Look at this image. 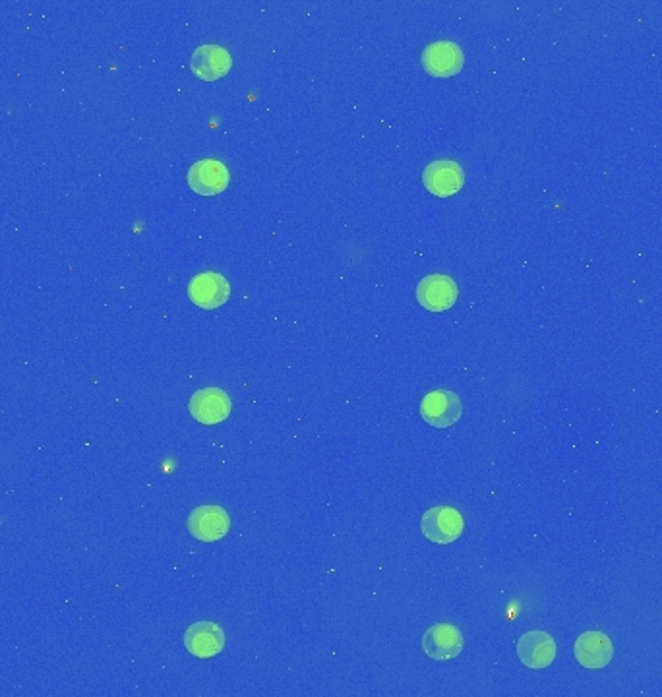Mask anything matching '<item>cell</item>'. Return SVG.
<instances>
[{
  "label": "cell",
  "instance_id": "4fadbf2b",
  "mask_svg": "<svg viewBox=\"0 0 662 697\" xmlns=\"http://www.w3.org/2000/svg\"><path fill=\"white\" fill-rule=\"evenodd\" d=\"M184 645L190 655L198 659H211L225 647V634L213 622H196L184 634Z\"/></svg>",
  "mask_w": 662,
  "mask_h": 697
},
{
  "label": "cell",
  "instance_id": "7c38bea8",
  "mask_svg": "<svg viewBox=\"0 0 662 697\" xmlns=\"http://www.w3.org/2000/svg\"><path fill=\"white\" fill-rule=\"evenodd\" d=\"M573 651H575L577 663L581 667L591 668V670L608 667L612 657H614L612 641H610V637L602 634V632H585V634H581L575 641Z\"/></svg>",
  "mask_w": 662,
  "mask_h": 697
},
{
  "label": "cell",
  "instance_id": "8fae6325",
  "mask_svg": "<svg viewBox=\"0 0 662 697\" xmlns=\"http://www.w3.org/2000/svg\"><path fill=\"white\" fill-rule=\"evenodd\" d=\"M517 655L525 667L535 670L550 667L556 659V641L541 630L527 632L517 641Z\"/></svg>",
  "mask_w": 662,
  "mask_h": 697
},
{
  "label": "cell",
  "instance_id": "ba28073f",
  "mask_svg": "<svg viewBox=\"0 0 662 697\" xmlns=\"http://www.w3.org/2000/svg\"><path fill=\"white\" fill-rule=\"evenodd\" d=\"M231 181L229 169L217 159L196 161L188 171V184L196 194L215 196L221 194Z\"/></svg>",
  "mask_w": 662,
  "mask_h": 697
},
{
  "label": "cell",
  "instance_id": "30bf717a",
  "mask_svg": "<svg viewBox=\"0 0 662 697\" xmlns=\"http://www.w3.org/2000/svg\"><path fill=\"white\" fill-rule=\"evenodd\" d=\"M422 181L434 196L448 198L461 190L465 182V173L459 163L442 159V161L428 163V167L422 173Z\"/></svg>",
  "mask_w": 662,
  "mask_h": 697
},
{
  "label": "cell",
  "instance_id": "6da1fadb",
  "mask_svg": "<svg viewBox=\"0 0 662 697\" xmlns=\"http://www.w3.org/2000/svg\"><path fill=\"white\" fill-rule=\"evenodd\" d=\"M421 529L428 541L438 545H450L461 537L465 521L455 508L436 506L422 516Z\"/></svg>",
  "mask_w": 662,
  "mask_h": 697
},
{
  "label": "cell",
  "instance_id": "5b68a950",
  "mask_svg": "<svg viewBox=\"0 0 662 697\" xmlns=\"http://www.w3.org/2000/svg\"><path fill=\"white\" fill-rule=\"evenodd\" d=\"M188 409L198 423L219 425L231 415V397L221 388H204L192 395Z\"/></svg>",
  "mask_w": 662,
  "mask_h": 697
},
{
  "label": "cell",
  "instance_id": "3957f363",
  "mask_svg": "<svg viewBox=\"0 0 662 697\" xmlns=\"http://www.w3.org/2000/svg\"><path fill=\"white\" fill-rule=\"evenodd\" d=\"M231 529L229 514L221 506H200L188 517V531L202 543H215Z\"/></svg>",
  "mask_w": 662,
  "mask_h": 697
},
{
  "label": "cell",
  "instance_id": "52a82bcc",
  "mask_svg": "<svg viewBox=\"0 0 662 697\" xmlns=\"http://www.w3.org/2000/svg\"><path fill=\"white\" fill-rule=\"evenodd\" d=\"M231 285L221 273L204 272L192 277L188 285L190 301L200 308H217L229 301Z\"/></svg>",
  "mask_w": 662,
  "mask_h": 697
},
{
  "label": "cell",
  "instance_id": "277c9868",
  "mask_svg": "<svg viewBox=\"0 0 662 697\" xmlns=\"http://www.w3.org/2000/svg\"><path fill=\"white\" fill-rule=\"evenodd\" d=\"M463 634L453 624H436L422 636V649L434 661H452L463 651Z\"/></svg>",
  "mask_w": 662,
  "mask_h": 697
},
{
  "label": "cell",
  "instance_id": "9c48e42d",
  "mask_svg": "<svg viewBox=\"0 0 662 697\" xmlns=\"http://www.w3.org/2000/svg\"><path fill=\"white\" fill-rule=\"evenodd\" d=\"M457 285L450 275L434 273L424 277L417 287L419 303L430 312H444L457 301Z\"/></svg>",
  "mask_w": 662,
  "mask_h": 697
},
{
  "label": "cell",
  "instance_id": "8992f818",
  "mask_svg": "<svg viewBox=\"0 0 662 697\" xmlns=\"http://www.w3.org/2000/svg\"><path fill=\"white\" fill-rule=\"evenodd\" d=\"M463 51L453 41H434L422 51V66L436 78L455 76L463 68Z\"/></svg>",
  "mask_w": 662,
  "mask_h": 697
},
{
  "label": "cell",
  "instance_id": "7a4b0ae2",
  "mask_svg": "<svg viewBox=\"0 0 662 697\" xmlns=\"http://www.w3.org/2000/svg\"><path fill=\"white\" fill-rule=\"evenodd\" d=\"M422 419L436 428L453 426L463 415V405L459 395L450 390H436L424 395L421 403Z\"/></svg>",
  "mask_w": 662,
  "mask_h": 697
},
{
  "label": "cell",
  "instance_id": "5bb4252c",
  "mask_svg": "<svg viewBox=\"0 0 662 697\" xmlns=\"http://www.w3.org/2000/svg\"><path fill=\"white\" fill-rule=\"evenodd\" d=\"M233 66V59L229 51L221 45H200L190 59L192 72L202 80H219L223 78Z\"/></svg>",
  "mask_w": 662,
  "mask_h": 697
}]
</instances>
